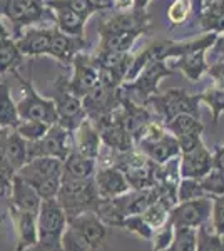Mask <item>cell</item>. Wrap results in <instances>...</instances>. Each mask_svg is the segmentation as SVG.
Masks as SVG:
<instances>
[{
	"label": "cell",
	"instance_id": "1",
	"mask_svg": "<svg viewBox=\"0 0 224 251\" xmlns=\"http://www.w3.org/2000/svg\"><path fill=\"white\" fill-rule=\"evenodd\" d=\"M17 176L37 191L40 200H54L62 179V161L57 157L40 156L28 159L19 169Z\"/></svg>",
	"mask_w": 224,
	"mask_h": 251
},
{
	"label": "cell",
	"instance_id": "2",
	"mask_svg": "<svg viewBox=\"0 0 224 251\" xmlns=\"http://www.w3.org/2000/svg\"><path fill=\"white\" fill-rule=\"evenodd\" d=\"M57 203L64 209L67 220L75 218L82 213L97 211L100 204V196L94 184V177L91 179H74L62 174L60 188L55 196Z\"/></svg>",
	"mask_w": 224,
	"mask_h": 251
},
{
	"label": "cell",
	"instance_id": "3",
	"mask_svg": "<svg viewBox=\"0 0 224 251\" xmlns=\"http://www.w3.org/2000/svg\"><path fill=\"white\" fill-rule=\"evenodd\" d=\"M156 186L149 189H129L127 193L112 198V200H102L96 213L105 225L116 228V225L122 218L144 213L150 204L156 203Z\"/></svg>",
	"mask_w": 224,
	"mask_h": 251
},
{
	"label": "cell",
	"instance_id": "4",
	"mask_svg": "<svg viewBox=\"0 0 224 251\" xmlns=\"http://www.w3.org/2000/svg\"><path fill=\"white\" fill-rule=\"evenodd\" d=\"M124 174L131 189H149L157 183V168L154 161L142 154L137 148L125 152H112L111 151V163Z\"/></svg>",
	"mask_w": 224,
	"mask_h": 251
},
{
	"label": "cell",
	"instance_id": "5",
	"mask_svg": "<svg viewBox=\"0 0 224 251\" xmlns=\"http://www.w3.org/2000/svg\"><path fill=\"white\" fill-rule=\"evenodd\" d=\"M67 216L57 200H44L37 214V243L28 251H62Z\"/></svg>",
	"mask_w": 224,
	"mask_h": 251
},
{
	"label": "cell",
	"instance_id": "6",
	"mask_svg": "<svg viewBox=\"0 0 224 251\" xmlns=\"http://www.w3.org/2000/svg\"><path fill=\"white\" fill-rule=\"evenodd\" d=\"M2 15L14 25L12 39L15 40L27 27H34L46 20L54 22V12L46 7V0H0V17Z\"/></svg>",
	"mask_w": 224,
	"mask_h": 251
},
{
	"label": "cell",
	"instance_id": "7",
	"mask_svg": "<svg viewBox=\"0 0 224 251\" xmlns=\"http://www.w3.org/2000/svg\"><path fill=\"white\" fill-rule=\"evenodd\" d=\"M199 100L198 94H189L184 89L171 87L164 92H156L146 100L144 106L152 109L159 117V123L166 124L177 114H193L199 117Z\"/></svg>",
	"mask_w": 224,
	"mask_h": 251
},
{
	"label": "cell",
	"instance_id": "8",
	"mask_svg": "<svg viewBox=\"0 0 224 251\" xmlns=\"http://www.w3.org/2000/svg\"><path fill=\"white\" fill-rule=\"evenodd\" d=\"M136 148L156 164H166L174 157H179L177 139L159 121H150L136 143Z\"/></svg>",
	"mask_w": 224,
	"mask_h": 251
},
{
	"label": "cell",
	"instance_id": "9",
	"mask_svg": "<svg viewBox=\"0 0 224 251\" xmlns=\"http://www.w3.org/2000/svg\"><path fill=\"white\" fill-rule=\"evenodd\" d=\"M12 72L19 77L24 89V94L20 97V100L15 102L20 121H40V123H46L49 126L57 124V111L54 100L40 96L35 91L34 84L28 79H24L17 71Z\"/></svg>",
	"mask_w": 224,
	"mask_h": 251
},
{
	"label": "cell",
	"instance_id": "10",
	"mask_svg": "<svg viewBox=\"0 0 224 251\" xmlns=\"http://www.w3.org/2000/svg\"><path fill=\"white\" fill-rule=\"evenodd\" d=\"M173 69L169 67L168 62H161V60H152L148 66L142 69V72L131 82H124L121 86V91L124 96L131 97L132 100L139 104H146L152 94H156L159 82L164 77L173 74Z\"/></svg>",
	"mask_w": 224,
	"mask_h": 251
},
{
	"label": "cell",
	"instance_id": "11",
	"mask_svg": "<svg viewBox=\"0 0 224 251\" xmlns=\"http://www.w3.org/2000/svg\"><path fill=\"white\" fill-rule=\"evenodd\" d=\"M54 89L55 94L52 97V100H54L57 111V124L72 132L87 117L82 107V99L75 97L69 91L67 75H59L55 79Z\"/></svg>",
	"mask_w": 224,
	"mask_h": 251
},
{
	"label": "cell",
	"instance_id": "12",
	"mask_svg": "<svg viewBox=\"0 0 224 251\" xmlns=\"http://www.w3.org/2000/svg\"><path fill=\"white\" fill-rule=\"evenodd\" d=\"M213 211V198L204 196L198 200L179 201L169 209L168 220L173 223L174 228H194L204 226L211 220Z\"/></svg>",
	"mask_w": 224,
	"mask_h": 251
},
{
	"label": "cell",
	"instance_id": "13",
	"mask_svg": "<svg viewBox=\"0 0 224 251\" xmlns=\"http://www.w3.org/2000/svg\"><path fill=\"white\" fill-rule=\"evenodd\" d=\"M72 151V132L64 129L62 126L54 124L47 131V134L37 141H27V152L28 159L40 156L57 157L64 161Z\"/></svg>",
	"mask_w": 224,
	"mask_h": 251
},
{
	"label": "cell",
	"instance_id": "14",
	"mask_svg": "<svg viewBox=\"0 0 224 251\" xmlns=\"http://www.w3.org/2000/svg\"><path fill=\"white\" fill-rule=\"evenodd\" d=\"M92 123L96 126L97 132H99L102 146L107 148L109 151L125 152L136 148L132 136L125 131L124 124H122L119 109L112 111L111 114H105L102 117H99V119L92 121Z\"/></svg>",
	"mask_w": 224,
	"mask_h": 251
},
{
	"label": "cell",
	"instance_id": "15",
	"mask_svg": "<svg viewBox=\"0 0 224 251\" xmlns=\"http://www.w3.org/2000/svg\"><path fill=\"white\" fill-rule=\"evenodd\" d=\"M82 107L87 119L96 121L105 114L121 107V87H114L109 84L99 82L89 94L82 97Z\"/></svg>",
	"mask_w": 224,
	"mask_h": 251
},
{
	"label": "cell",
	"instance_id": "16",
	"mask_svg": "<svg viewBox=\"0 0 224 251\" xmlns=\"http://www.w3.org/2000/svg\"><path fill=\"white\" fill-rule=\"evenodd\" d=\"M71 64L72 77H69V91L75 97L82 99L99 82V67L96 66L92 55L85 54V52L77 54Z\"/></svg>",
	"mask_w": 224,
	"mask_h": 251
},
{
	"label": "cell",
	"instance_id": "17",
	"mask_svg": "<svg viewBox=\"0 0 224 251\" xmlns=\"http://www.w3.org/2000/svg\"><path fill=\"white\" fill-rule=\"evenodd\" d=\"M67 225L72 226L91 245V248L94 251H102L105 248V241H107L109 233H111V226L105 225L97 216V213L94 211L82 213L79 216L67 220Z\"/></svg>",
	"mask_w": 224,
	"mask_h": 251
},
{
	"label": "cell",
	"instance_id": "18",
	"mask_svg": "<svg viewBox=\"0 0 224 251\" xmlns=\"http://www.w3.org/2000/svg\"><path fill=\"white\" fill-rule=\"evenodd\" d=\"M214 168L213 152L206 148L204 141H199L193 148L179 152V176L199 179Z\"/></svg>",
	"mask_w": 224,
	"mask_h": 251
},
{
	"label": "cell",
	"instance_id": "19",
	"mask_svg": "<svg viewBox=\"0 0 224 251\" xmlns=\"http://www.w3.org/2000/svg\"><path fill=\"white\" fill-rule=\"evenodd\" d=\"M121 121L124 124L125 131L132 136L134 144L139 141L142 132L146 131V127L152 121V114H150V109L144 104H139L136 100H132L131 97L124 96L121 91Z\"/></svg>",
	"mask_w": 224,
	"mask_h": 251
},
{
	"label": "cell",
	"instance_id": "20",
	"mask_svg": "<svg viewBox=\"0 0 224 251\" xmlns=\"http://www.w3.org/2000/svg\"><path fill=\"white\" fill-rule=\"evenodd\" d=\"M9 216L15 229L14 251H28L37 243V214L9 204Z\"/></svg>",
	"mask_w": 224,
	"mask_h": 251
},
{
	"label": "cell",
	"instance_id": "21",
	"mask_svg": "<svg viewBox=\"0 0 224 251\" xmlns=\"http://www.w3.org/2000/svg\"><path fill=\"white\" fill-rule=\"evenodd\" d=\"M94 184H96L100 200H112L131 189L124 174L112 164L97 163V169L94 173Z\"/></svg>",
	"mask_w": 224,
	"mask_h": 251
},
{
	"label": "cell",
	"instance_id": "22",
	"mask_svg": "<svg viewBox=\"0 0 224 251\" xmlns=\"http://www.w3.org/2000/svg\"><path fill=\"white\" fill-rule=\"evenodd\" d=\"M152 17L148 14V10H127V12H116L109 19L100 22L99 29L109 30H125V32H137L144 35L150 32Z\"/></svg>",
	"mask_w": 224,
	"mask_h": 251
},
{
	"label": "cell",
	"instance_id": "23",
	"mask_svg": "<svg viewBox=\"0 0 224 251\" xmlns=\"http://www.w3.org/2000/svg\"><path fill=\"white\" fill-rule=\"evenodd\" d=\"M102 141L91 119H85L72 131V149L79 154L99 161L102 152Z\"/></svg>",
	"mask_w": 224,
	"mask_h": 251
},
{
	"label": "cell",
	"instance_id": "24",
	"mask_svg": "<svg viewBox=\"0 0 224 251\" xmlns=\"http://www.w3.org/2000/svg\"><path fill=\"white\" fill-rule=\"evenodd\" d=\"M85 49H87V40H85V37H72V35L64 34L57 27H54L47 55H50V57H54L59 62L67 66V64L72 62V59L77 54L84 52Z\"/></svg>",
	"mask_w": 224,
	"mask_h": 251
},
{
	"label": "cell",
	"instance_id": "25",
	"mask_svg": "<svg viewBox=\"0 0 224 251\" xmlns=\"http://www.w3.org/2000/svg\"><path fill=\"white\" fill-rule=\"evenodd\" d=\"M54 25H40V27H27L22 32V35L15 40L17 42L19 50L22 52V55H47L49 44L52 39V32H54Z\"/></svg>",
	"mask_w": 224,
	"mask_h": 251
},
{
	"label": "cell",
	"instance_id": "26",
	"mask_svg": "<svg viewBox=\"0 0 224 251\" xmlns=\"http://www.w3.org/2000/svg\"><path fill=\"white\" fill-rule=\"evenodd\" d=\"M7 200H9V204L14 206V208L30 211L34 214H39L40 204H42V200H40L37 191L30 184H27L24 179H20L17 174L12 179L10 193L7 196Z\"/></svg>",
	"mask_w": 224,
	"mask_h": 251
},
{
	"label": "cell",
	"instance_id": "27",
	"mask_svg": "<svg viewBox=\"0 0 224 251\" xmlns=\"http://www.w3.org/2000/svg\"><path fill=\"white\" fill-rule=\"evenodd\" d=\"M46 7L54 12V22L55 27L60 32L72 37H84L85 30V20L80 19L75 12L67 9L66 5L59 3L57 0H46Z\"/></svg>",
	"mask_w": 224,
	"mask_h": 251
},
{
	"label": "cell",
	"instance_id": "28",
	"mask_svg": "<svg viewBox=\"0 0 224 251\" xmlns=\"http://www.w3.org/2000/svg\"><path fill=\"white\" fill-rule=\"evenodd\" d=\"M2 146H3V154H5L7 164H9L12 171L17 173L28 161L27 141L15 129H3Z\"/></svg>",
	"mask_w": 224,
	"mask_h": 251
},
{
	"label": "cell",
	"instance_id": "29",
	"mask_svg": "<svg viewBox=\"0 0 224 251\" xmlns=\"http://www.w3.org/2000/svg\"><path fill=\"white\" fill-rule=\"evenodd\" d=\"M206 52L207 50H193L187 54L181 55L177 59H169L166 62H173V71H181L186 79L191 82H198L201 80L202 75L207 72V62H206Z\"/></svg>",
	"mask_w": 224,
	"mask_h": 251
},
{
	"label": "cell",
	"instance_id": "30",
	"mask_svg": "<svg viewBox=\"0 0 224 251\" xmlns=\"http://www.w3.org/2000/svg\"><path fill=\"white\" fill-rule=\"evenodd\" d=\"M99 47L102 50H114V52H131L136 40L141 37L137 32H125V30H109L99 29Z\"/></svg>",
	"mask_w": 224,
	"mask_h": 251
},
{
	"label": "cell",
	"instance_id": "31",
	"mask_svg": "<svg viewBox=\"0 0 224 251\" xmlns=\"http://www.w3.org/2000/svg\"><path fill=\"white\" fill-rule=\"evenodd\" d=\"M97 169V161L79 154L72 149L69 156L62 161V174L74 179H91Z\"/></svg>",
	"mask_w": 224,
	"mask_h": 251
},
{
	"label": "cell",
	"instance_id": "32",
	"mask_svg": "<svg viewBox=\"0 0 224 251\" xmlns=\"http://www.w3.org/2000/svg\"><path fill=\"white\" fill-rule=\"evenodd\" d=\"M164 127L176 139L186 136H202L204 134V124L201 123V117L193 114H177L164 124Z\"/></svg>",
	"mask_w": 224,
	"mask_h": 251
},
{
	"label": "cell",
	"instance_id": "33",
	"mask_svg": "<svg viewBox=\"0 0 224 251\" xmlns=\"http://www.w3.org/2000/svg\"><path fill=\"white\" fill-rule=\"evenodd\" d=\"M19 123L20 117L10 96V87L5 80L0 79V129H15Z\"/></svg>",
	"mask_w": 224,
	"mask_h": 251
},
{
	"label": "cell",
	"instance_id": "34",
	"mask_svg": "<svg viewBox=\"0 0 224 251\" xmlns=\"http://www.w3.org/2000/svg\"><path fill=\"white\" fill-rule=\"evenodd\" d=\"M24 55L19 50L15 39L7 37L0 42V75L12 72L17 69V66L22 62Z\"/></svg>",
	"mask_w": 224,
	"mask_h": 251
},
{
	"label": "cell",
	"instance_id": "35",
	"mask_svg": "<svg viewBox=\"0 0 224 251\" xmlns=\"http://www.w3.org/2000/svg\"><path fill=\"white\" fill-rule=\"evenodd\" d=\"M198 229L194 228H174L173 243L162 251H196Z\"/></svg>",
	"mask_w": 224,
	"mask_h": 251
},
{
	"label": "cell",
	"instance_id": "36",
	"mask_svg": "<svg viewBox=\"0 0 224 251\" xmlns=\"http://www.w3.org/2000/svg\"><path fill=\"white\" fill-rule=\"evenodd\" d=\"M116 228H122V229H125V231L139 236L141 240H148V241H150V238H152V234H154V229L146 223L142 214H132V216L122 218L116 225Z\"/></svg>",
	"mask_w": 224,
	"mask_h": 251
},
{
	"label": "cell",
	"instance_id": "37",
	"mask_svg": "<svg viewBox=\"0 0 224 251\" xmlns=\"http://www.w3.org/2000/svg\"><path fill=\"white\" fill-rule=\"evenodd\" d=\"M59 3L66 5L67 9H71L72 12H75L80 19H84L85 22L89 20L91 15H94L96 12L111 9L109 3H100L96 2V0H57Z\"/></svg>",
	"mask_w": 224,
	"mask_h": 251
},
{
	"label": "cell",
	"instance_id": "38",
	"mask_svg": "<svg viewBox=\"0 0 224 251\" xmlns=\"http://www.w3.org/2000/svg\"><path fill=\"white\" fill-rule=\"evenodd\" d=\"M199 100L204 102L209 107L211 114H213V121L218 123V119L224 114V89H219L216 86L207 87L201 94H198Z\"/></svg>",
	"mask_w": 224,
	"mask_h": 251
},
{
	"label": "cell",
	"instance_id": "39",
	"mask_svg": "<svg viewBox=\"0 0 224 251\" xmlns=\"http://www.w3.org/2000/svg\"><path fill=\"white\" fill-rule=\"evenodd\" d=\"M199 184H201L202 191L207 196L211 198L224 196V171L223 169L213 168L207 174L199 177Z\"/></svg>",
	"mask_w": 224,
	"mask_h": 251
},
{
	"label": "cell",
	"instance_id": "40",
	"mask_svg": "<svg viewBox=\"0 0 224 251\" xmlns=\"http://www.w3.org/2000/svg\"><path fill=\"white\" fill-rule=\"evenodd\" d=\"M196 251H224V236L211 231L206 225L199 226Z\"/></svg>",
	"mask_w": 224,
	"mask_h": 251
},
{
	"label": "cell",
	"instance_id": "41",
	"mask_svg": "<svg viewBox=\"0 0 224 251\" xmlns=\"http://www.w3.org/2000/svg\"><path fill=\"white\" fill-rule=\"evenodd\" d=\"M50 129V126L46 123H40V121H20L15 126V131L25 141H37L40 137H44L47 134V131Z\"/></svg>",
	"mask_w": 224,
	"mask_h": 251
},
{
	"label": "cell",
	"instance_id": "42",
	"mask_svg": "<svg viewBox=\"0 0 224 251\" xmlns=\"http://www.w3.org/2000/svg\"><path fill=\"white\" fill-rule=\"evenodd\" d=\"M207 194L202 191L199 179H191V177H181L177 184V203L179 201H189L204 198ZM211 198V196H209Z\"/></svg>",
	"mask_w": 224,
	"mask_h": 251
},
{
	"label": "cell",
	"instance_id": "43",
	"mask_svg": "<svg viewBox=\"0 0 224 251\" xmlns=\"http://www.w3.org/2000/svg\"><path fill=\"white\" fill-rule=\"evenodd\" d=\"M191 14H193V3H191V0H174L168 10V19L171 22V27L182 25L189 19Z\"/></svg>",
	"mask_w": 224,
	"mask_h": 251
},
{
	"label": "cell",
	"instance_id": "44",
	"mask_svg": "<svg viewBox=\"0 0 224 251\" xmlns=\"http://www.w3.org/2000/svg\"><path fill=\"white\" fill-rule=\"evenodd\" d=\"M62 251H94V250L72 226L67 225L62 234Z\"/></svg>",
	"mask_w": 224,
	"mask_h": 251
},
{
	"label": "cell",
	"instance_id": "45",
	"mask_svg": "<svg viewBox=\"0 0 224 251\" xmlns=\"http://www.w3.org/2000/svg\"><path fill=\"white\" fill-rule=\"evenodd\" d=\"M141 214H142V218L146 220V223H148L150 228L156 231L157 228H161V226L168 221L169 209L164 208L161 203H157V201H156V203H152L144 213H141Z\"/></svg>",
	"mask_w": 224,
	"mask_h": 251
},
{
	"label": "cell",
	"instance_id": "46",
	"mask_svg": "<svg viewBox=\"0 0 224 251\" xmlns=\"http://www.w3.org/2000/svg\"><path fill=\"white\" fill-rule=\"evenodd\" d=\"M173 240H174V226H173V223L168 220L161 228H157L156 231H154L152 238H150V241H152V251L166 250L171 243H173Z\"/></svg>",
	"mask_w": 224,
	"mask_h": 251
},
{
	"label": "cell",
	"instance_id": "47",
	"mask_svg": "<svg viewBox=\"0 0 224 251\" xmlns=\"http://www.w3.org/2000/svg\"><path fill=\"white\" fill-rule=\"evenodd\" d=\"M211 220H213V231L224 236V196L213 198Z\"/></svg>",
	"mask_w": 224,
	"mask_h": 251
},
{
	"label": "cell",
	"instance_id": "48",
	"mask_svg": "<svg viewBox=\"0 0 224 251\" xmlns=\"http://www.w3.org/2000/svg\"><path fill=\"white\" fill-rule=\"evenodd\" d=\"M214 80V86L219 89H224V60L223 62H216L213 66L207 67V72Z\"/></svg>",
	"mask_w": 224,
	"mask_h": 251
},
{
	"label": "cell",
	"instance_id": "49",
	"mask_svg": "<svg viewBox=\"0 0 224 251\" xmlns=\"http://www.w3.org/2000/svg\"><path fill=\"white\" fill-rule=\"evenodd\" d=\"M15 173L10 171V169H3L0 168V198L9 196L10 193V186H12V179H14Z\"/></svg>",
	"mask_w": 224,
	"mask_h": 251
},
{
	"label": "cell",
	"instance_id": "50",
	"mask_svg": "<svg viewBox=\"0 0 224 251\" xmlns=\"http://www.w3.org/2000/svg\"><path fill=\"white\" fill-rule=\"evenodd\" d=\"M116 12H127L134 9V0H109Z\"/></svg>",
	"mask_w": 224,
	"mask_h": 251
},
{
	"label": "cell",
	"instance_id": "51",
	"mask_svg": "<svg viewBox=\"0 0 224 251\" xmlns=\"http://www.w3.org/2000/svg\"><path fill=\"white\" fill-rule=\"evenodd\" d=\"M213 163H214V168L223 169V171H224V143L214 149V152H213Z\"/></svg>",
	"mask_w": 224,
	"mask_h": 251
},
{
	"label": "cell",
	"instance_id": "52",
	"mask_svg": "<svg viewBox=\"0 0 224 251\" xmlns=\"http://www.w3.org/2000/svg\"><path fill=\"white\" fill-rule=\"evenodd\" d=\"M202 12H204V14H213V15L224 14V0H213Z\"/></svg>",
	"mask_w": 224,
	"mask_h": 251
},
{
	"label": "cell",
	"instance_id": "53",
	"mask_svg": "<svg viewBox=\"0 0 224 251\" xmlns=\"http://www.w3.org/2000/svg\"><path fill=\"white\" fill-rule=\"evenodd\" d=\"M211 50L218 52L219 55H224V34H219L218 37H216L213 47H211Z\"/></svg>",
	"mask_w": 224,
	"mask_h": 251
},
{
	"label": "cell",
	"instance_id": "54",
	"mask_svg": "<svg viewBox=\"0 0 224 251\" xmlns=\"http://www.w3.org/2000/svg\"><path fill=\"white\" fill-rule=\"evenodd\" d=\"M149 3H150V0H134V9L146 10V9H148Z\"/></svg>",
	"mask_w": 224,
	"mask_h": 251
},
{
	"label": "cell",
	"instance_id": "55",
	"mask_svg": "<svg viewBox=\"0 0 224 251\" xmlns=\"http://www.w3.org/2000/svg\"><path fill=\"white\" fill-rule=\"evenodd\" d=\"M211 2H213V0H199V10H198V15L201 14V12L204 10Z\"/></svg>",
	"mask_w": 224,
	"mask_h": 251
},
{
	"label": "cell",
	"instance_id": "56",
	"mask_svg": "<svg viewBox=\"0 0 224 251\" xmlns=\"http://www.w3.org/2000/svg\"><path fill=\"white\" fill-rule=\"evenodd\" d=\"M191 3H193V12L198 15V10H199V0H191Z\"/></svg>",
	"mask_w": 224,
	"mask_h": 251
},
{
	"label": "cell",
	"instance_id": "57",
	"mask_svg": "<svg viewBox=\"0 0 224 251\" xmlns=\"http://www.w3.org/2000/svg\"><path fill=\"white\" fill-rule=\"evenodd\" d=\"M96 2H100V3H109V5H111V2H109V0H96Z\"/></svg>",
	"mask_w": 224,
	"mask_h": 251
},
{
	"label": "cell",
	"instance_id": "58",
	"mask_svg": "<svg viewBox=\"0 0 224 251\" xmlns=\"http://www.w3.org/2000/svg\"><path fill=\"white\" fill-rule=\"evenodd\" d=\"M3 220V216H0V221H2Z\"/></svg>",
	"mask_w": 224,
	"mask_h": 251
}]
</instances>
